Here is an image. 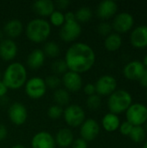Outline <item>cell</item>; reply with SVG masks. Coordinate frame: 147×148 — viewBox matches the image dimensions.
Masks as SVG:
<instances>
[{
  "mask_svg": "<svg viewBox=\"0 0 147 148\" xmlns=\"http://www.w3.org/2000/svg\"><path fill=\"white\" fill-rule=\"evenodd\" d=\"M95 53L91 46L84 42H74L65 53L64 61L69 71L82 74L89 71L95 63Z\"/></svg>",
  "mask_w": 147,
  "mask_h": 148,
  "instance_id": "obj_1",
  "label": "cell"
},
{
  "mask_svg": "<svg viewBox=\"0 0 147 148\" xmlns=\"http://www.w3.org/2000/svg\"><path fill=\"white\" fill-rule=\"evenodd\" d=\"M2 81L9 89H19L27 82V69L23 64L18 62L10 63L3 75Z\"/></svg>",
  "mask_w": 147,
  "mask_h": 148,
  "instance_id": "obj_2",
  "label": "cell"
},
{
  "mask_svg": "<svg viewBox=\"0 0 147 148\" xmlns=\"http://www.w3.org/2000/svg\"><path fill=\"white\" fill-rule=\"evenodd\" d=\"M51 33V25L49 21L37 17L30 20L25 28L27 38L35 43H41L47 41Z\"/></svg>",
  "mask_w": 147,
  "mask_h": 148,
  "instance_id": "obj_3",
  "label": "cell"
},
{
  "mask_svg": "<svg viewBox=\"0 0 147 148\" xmlns=\"http://www.w3.org/2000/svg\"><path fill=\"white\" fill-rule=\"evenodd\" d=\"M132 104L133 97L131 94L125 89H116L109 95L107 100V108L110 113L117 115L126 112Z\"/></svg>",
  "mask_w": 147,
  "mask_h": 148,
  "instance_id": "obj_4",
  "label": "cell"
},
{
  "mask_svg": "<svg viewBox=\"0 0 147 148\" xmlns=\"http://www.w3.org/2000/svg\"><path fill=\"white\" fill-rule=\"evenodd\" d=\"M63 118L70 127H80L86 120L84 109L77 104H70L63 111Z\"/></svg>",
  "mask_w": 147,
  "mask_h": 148,
  "instance_id": "obj_5",
  "label": "cell"
},
{
  "mask_svg": "<svg viewBox=\"0 0 147 148\" xmlns=\"http://www.w3.org/2000/svg\"><path fill=\"white\" fill-rule=\"evenodd\" d=\"M126 121L133 127L142 126L147 121V107L142 103H133L126 111Z\"/></svg>",
  "mask_w": 147,
  "mask_h": 148,
  "instance_id": "obj_6",
  "label": "cell"
},
{
  "mask_svg": "<svg viewBox=\"0 0 147 148\" xmlns=\"http://www.w3.org/2000/svg\"><path fill=\"white\" fill-rule=\"evenodd\" d=\"M24 91L27 96L30 99L39 100L42 98L47 92L44 79L39 76L29 78L24 85Z\"/></svg>",
  "mask_w": 147,
  "mask_h": 148,
  "instance_id": "obj_7",
  "label": "cell"
},
{
  "mask_svg": "<svg viewBox=\"0 0 147 148\" xmlns=\"http://www.w3.org/2000/svg\"><path fill=\"white\" fill-rule=\"evenodd\" d=\"M96 94L100 96H109L117 88L116 79L110 75H101L95 82Z\"/></svg>",
  "mask_w": 147,
  "mask_h": 148,
  "instance_id": "obj_8",
  "label": "cell"
},
{
  "mask_svg": "<svg viewBox=\"0 0 147 148\" xmlns=\"http://www.w3.org/2000/svg\"><path fill=\"white\" fill-rule=\"evenodd\" d=\"M8 117L14 125L22 126L28 119V110L22 102H13L8 108Z\"/></svg>",
  "mask_w": 147,
  "mask_h": 148,
  "instance_id": "obj_9",
  "label": "cell"
},
{
  "mask_svg": "<svg viewBox=\"0 0 147 148\" xmlns=\"http://www.w3.org/2000/svg\"><path fill=\"white\" fill-rule=\"evenodd\" d=\"M81 26L77 21L65 23L60 29V38L65 42L76 41L81 34Z\"/></svg>",
  "mask_w": 147,
  "mask_h": 148,
  "instance_id": "obj_10",
  "label": "cell"
},
{
  "mask_svg": "<svg viewBox=\"0 0 147 148\" xmlns=\"http://www.w3.org/2000/svg\"><path fill=\"white\" fill-rule=\"evenodd\" d=\"M100 124L94 119H86L80 127L81 138L87 142L94 140L100 134Z\"/></svg>",
  "mask_w": 147,
  "mask_h": 148,
  "instance_id": "obj_11",
  "label": "cell"
},
{
  "mask_svg": "<svg viewBox=\"0 0 147 148\" xmlns=\"http://www.w3.org/2000/svg\"><path fill=\"white\" fill-rule=\"evenodd\" d=\"M62 84H63L64 88L69 93H75L80 91L83 86V81L80 74L67 71L62 77Z\"/></svg>",
  "mask_w": 147,
  "mask_h": 148,
  "instance_id": "obj_12",
  "label": "cell"
},
{
  "mask_svg": "<svg viewBox=\"0 0 147 148\" xmlns=\"http://www.w3.org/2000/svg\"><path fill=\"white\" fill-rule=\"evenodd\" d=\"M134 24L133 16L128 12H121L117 14L113 21V29L119 33H126L129 31Z\"/></svg>",
  "mask_w": 147,
  "mask_h": 148,
  "instance_id": "obj_13",
  "label": "cell"
},
{
  "mask_svg": "<svg viewBox=\"0 0 147 148\" xmlns=\"http://www.w3.org/2000/svg\"><path fill=\"white\" fill-rule=\"evenodd\" d=\"M32 148H55L56 143L54 136L47 131L36 133L31 140Z\"/></svg>",
  "mask_w": 147,
  "mask_h": 148,
  "instance_id": "obj_14",
  "label": "cell"
},
{
  "mask_svg": "<svg viewBox=\"0 0 147 148\" xmlns=\"http://www.w3.org/2000/svg\"><path fill=\"white\" fill-rule=\"evenodd\" d=\"M18 47L16 42L10 38H4L0 41V58L5 62L15 59L17 55Z\"/></svg>",
  "mask_w": 147,
  "mask_h": 148,
  "instance_id": "obj_15",
  "label": "cell"
},
{
  "mask_svg": "<svg viewBox=\"0 0 147 148\" xmlns=\"http://www.w3.org/2000/svg\"><path fill=\"white\" fill-rule=\"evenodd\" d=\"M146 67L140 61H132L128 62L123 69V75L124 76L132 81H139L141 78Z\"/></svg>",
  "mask_w": 147,
  "mask_h": 148,
  "instance_id": "obj_16",
  "label": "cell"
},
{
  "mask_svg": "<svg viewBox=\"0 0 147 148\" xmlns=\"http://www.w3.org/2000/svg\"><path fill=\"white\" fill-rule=\"evenodd\" d=\"M130 42L136 49H144L147 47V25H139L131 33Z\"/></svg>",
  "mask_w": 147,
  "mask_h": 148,
  "instance_id": "obj_17",
  "label": "cell"
},
{
  "mask_svg": "<svg viewBox=\"0 0 147 148\" xmlns=\"http://www.w3.org/2000/svg\"><path fill=\"white\" fill-rule=\"evenodd\" d=\"M118 10V5L113 0L101 1L96 9V14L101 19H109L113 17Z\"/></svg>",
  "mask_w": 147,
  "mask_h": 148,
  "instance_id": "obj_18",
  "label": "cell"
},
{
  "mask_svg": "<svg viewBox=\"0 0 147 148\" xmlns=\"http://www.w3.org/2000/svg\"><path fill=\"white\" fill-rule=\"evenodd\" d=\"M55 3L51 0H37L32 3V9L39 16H49L55 10Z\"/></svg>",
  "mask_w": 147,
  "mask_h": 148,
  "instance_id": "obj_19",
  "label": "cell"
},
{
  "mask_svg": "<svg viewBox=\"0 0 147 148\" xmlns=\"http://www.w3.org/2000/svg\"><path fill=\"white\" fill-rule=\"evenodd\" d=\"M23 31V23L17 19L13 18L9 20L3 26V32L10 39H14L18 37Z\"/></svg>",
  "mask_w": 147,
  "mask_h": 148,
  "instance_id": "obj_20",
  "label": "cell"
},
{
  "mask_svg": "<svg viewBox=\"0 0 147 148\" xmlns=\"http://www.w3.org/2000/svg\"><path fill=\"white\" fill-rule=\"evenodd\" d=\"M54 138L56 145L62 148H67L72 146V143L75 140L73 132L71 129L66 127L59 129Z\"/></svg>",
  "mask_w": 147,
  "mask_h": 148,
  "instance_id": "obj_21",
  "label": "cell"
},
{
  "mask_svg": "<svg viewBox=\"0 0 147 148\" xmlns=\"http://www.w3.org/2000/svg\"><path fill=\"white\" fill-rule=\"evenodd\" d=\"M45 55L41 49H35L32 50L27 57V65L31 69H40L45 62Z\"/></svg>",
  "mask_w": 147,
  "mask_h": 148,
  "instance_id": "obj_22",
  "label": "cell"
},
{
  "mask_svg": "<svg viewBox=\"0 0 147 148\" xmlns=\"http://www.w3.org/2000/svg\"><path fill=\"white\" fill-rule=\"evenodd\" d=\"M101 125L105 131L108 133H113L119 129L120 126V120L117 114L109 112L103 116Z\"/></svg>",
  "mask_w": 147,
  "mask_h": 148,
  "instance_id": "obj_23",
  "label": "cell"
},
{
  "mask_svg": "<svg viewBox=\"0 0 147 148\" xmlns=\"http://www.w3.org/2000/svg\"><path fill=\"white\" fill-rule=\"evenodd\" d=\"M122 45V37L118 33H111L105 38L104 46L107 50L114 52L120 49Z\"/></svg>",
  "mask_w": 147,
  "mask_h": 148,
  "instance_id": "obj_24",
  "label": "cell"
},
{
  "mask_svg": "<svg viewBox=\"0 0 147 148\" xmlns=\"http://www.w3.org/2000/svg\"><path fill=\"white\" fill-rule=\"evenodd\" d=\"M53 99L56 105L64 107L68 106L70 102V93L67 91L65 88H57L54 91L53 94Z\"/></svg>",
  "mask_w": 147,
  "mask_h": 148,
  "instance_id": "obj_25",
  "label": "cell"
},
{
  "mask_svg": "<svg viewBox=\"0 0 147 148\" xmlns=\"http://www.w3.org/2000/svg\"><path fill=\"white\" fill-rule=\"evenodd\" d=\"M75 19L79 23H88L93 17V11L88 6H82L75 12Z\"/></svg>",
  "mask_w": 147,
  "mask_h": 148,
  "instance_id": "obj_26",
  "label": "cell"
},
{
  "mask_svg": "<svg viewBox=\"0 0 147 148\" xmlns=\"http://www.w3.org/2000/svg\"><path fill=\"white\" fill-rule=\"evenodd\" d=\"M42 51H43L45 56H48L49 58H55L61 53V49H60L59 45L53 41H49V42H45L43 49H42Z\"/></svg>",
  "mask_w": 147,
  "mask_h": 148,
  "instance_id": "obj_27",
  "label": "cell"
},
{
  "mask_svg": "<svg viewBox=\"0 0 147 148\" xmlns=\"http://www.w3.org/2000/svg\"><path fill=\"white\" fill-rule=\"evenodd\" d=\"M146 132L142 126L133 127L129 134L130 139L135 143L143 142L146 139Z\"/></svg>",
  "mask_w": 147,
  "mask_h": 148,
  "instance_id": "obj_28",
  "label": "cell"
},
{
  "mask_svg": "<svg viewBox=\"0 0 147 148\" xmlns=\"http://www.w3.org/2000/svg\"><path fill=\"white\" fill-rule=\"evenodd\" d=\"M50 25H54L56 27H62L65 23L64 14L58 10H55L52 14L49 16V22Z\"/></svg>",
  "mask_w": 147,
  "mask_h": 148,
  "instance_id": "obj_29",
  "label": "cell"
},
{
  "mask_svg": "<svg viewBox=\"0 0 147 148\" xmlns=\"http://www.w3.org/2000/svg\"><path fill=\"white\" fill-rule=\"evenodd\" d=\"M52 71L54 72V75H64L67 71H68V66L64 61V59H57L55 62H53L51 65Z\"/></svg>",
  "mask_w": 147,
  "mask_h": 148,
  "instance_id": "obj_30",
  "label": "cell"
},
{
  "mask_svg": "<svg viewBox=\"0 0 147 148\" xmlns=\"http://www.w3.org/2000/svg\"><path fill=\"white\" fill-rule=\"evenodd\" d=\"M63 108L56 104L50 106L47 110V115L51 120H58L63 115Z\"/></svg>",
  "mask_w": 147,
  "mask_h": 148,
  "instance_id": "obj_31",
  "label": "cell"
},
{
  "mask_svg": "<svg viewBox=\"0 0 147 148\" xmlns=\"http://www.w3.org/2000/svg\"><path fill=\"white\" fill-rule=\"evenodd\" d=\"M45 84L47 88H51V89H57L59 88L60 85L62 84V80L58 75H48L45 79H44Z\"/></svg>",
  "mask_w": 147,
  "mask_h": 148,
  "instance_id": "obj_32",
  "label": "cell"
},
{
  "mask_svg": "<svg viewBox=\"0 0 147 148\" xmlns=\"http://www.w3.org/2000/svg\"><path fill=\"white\" fill-rule=\"evenodd\" d=\"M101 106V98L97 94L90 95L87 99V107L91 110H96Z\"/></svg>",
  "mask_w": 147,
  "mask_h": 148,
  "instance_id": "obj_33",
  "label": "cell"
},
{
  "mask_svg": "<svg viewBox=\"0 0 147 148\" xmlns=\"http://www.w3.org/2000/svg\"><path fill=\"white\" fill-rule=\"evenodd\" d=\"M112 29H113L112 24H110L107 22H102L97 27L98 33L101 36H107L109 34H111Z\"/></svg>",
  "mask_w": 147,
  "mask_h": 148,
  "instance_id": "obj_34",
  "label": "cell"
},
{
  "mask_svg": "<svg viewBox=\"0 0 147 148\" xmlns=\"http://www.w3.org/2000/svg\"><path fill=\"white\" fill-rule=\"evenodd\" d=\"M133 127V126L131 123H129L128 121H126L120 123V126L119 129H120V134H121L122 135L129 136V134H130V133H131Z\"/></svg>",
  "mask_w": 147,
  "mask_h": 148,
  "instance_id": "obj_35",
  "label": "cell"
},
{
  "mask_svg": "<svg viewBox=\"0 0 147 148\" xmlns=\"http://www.w3.org/2000/svg\"><path fill=\"white\" fill-rule=\"evenodd\" d=\"M72 148H88V142L81 138L75 139L72 143Z\"/></svg>",
  "mask_w": 147,
  "mask_h": 148,
  "instance_id": "obj_36",
  "label": "cell"
},
{
  "mask_svg": "<svg viewBox=\"0 0 147 148\" xmlns=\"http://www.w3.org/2000/svg\"><path fill=\"white\" fill-rule=\"evenodd\" d=\"M83 91H84V93L88 96H90V95H95L96 94L95 86L93 83H88V84H86L84 86V88H83Z\"/></svg>",
  "mask_w": 147,
  "mask_h": 148,
  "instance_id": "obj_37",
  "label": "cell"
},
{
  "mask_svg": "<svg viewBox=\"0 0 147 148\" xmlns=\"http://www.w3.org/2000/svg\"><path fill=\"white\" fill-rule=\"evenodd\" d=\"M69 4H70V1L68 0H59L55 3V6H56L59 9L58 10H61V11L62 10L67 9Z\"/></svg>",
  "mask_w": 147,
  "mask_h": 148,
  "instance_id": "obj_38",
  "label": "cell"
},
{
  "mask_svg": "<svg viewBox=\"0 0 147 148\" xmlns=\"http://www.w3.org/2000/svg\"><path fill=\"white\" fill-rule=\"evenodd\" d=\"M8 135V129L3 124H0V141H3L6 139Z\"/></svg>",
  "mask_w": 147,
  "mask_h": 148,
  "instance_id": "obj_39",
  "label": "cell"
},
{
  "mask_svg": "<svg viewBox=\"0 0 147 148\" xmlns=\"http://www.w3.org/2000/svg\"><path fill=\"white\" fill-rule=\"evenodd\" d=\"M64 18H65V23H69V22L76 21L75 12H73V11H68V12H66L64 14Z\"/></svg>",
  "mask_w": 147,
  "mask_h": 148,
  "instance_id": "obj_40",
  "label": "cell"
},
{
  "mask_svg": "<svg viewBox=\"0 0 147 148\" xmlns=\"http://www.w3.org/2000/svg\"><path fill=\"white\" fill-rule=\"evenodd\" d=\"M9 88L6 87V85L3 82V81H0V98H3L6 95V94L8 93Z\"/></svg>",
  "mask_w": 147,
  "mask_h": 148,
  "instance_id": "obj_41",
  "label": "cell"
},
{
  "mask_svg": "<svg viewBox=\"0 0 147 148\" xmlns=\"http://www.w3.org/2000/svg\"><path fill=\"white\" fill-rule=\"evenodd\" d=\"M139 82H140V85L144 88H147V69H145L141 78L139 79Z\"/></svg>",
  "mask_w": 147,
  "mask_h": 148,
  "instance_id": "obj_42",
  "label": "cell"
},
{
  "mask_svg": "<svg viewBox=\"0 0 147 148\" xmlns=\"http://www.w3.org/2000/svg\"><path fill=\"white\" fill-rule=\"evenodd\" d=\"M10 148H26L23 145H21V144H16V145H14L12 146Z\"/></svg>",
  "mask_w": 147,
  "mask_h": 148,
  "instance_id": "obj_43",
  "label": "cell"
},
{
  "mask_svg": "<svg viewBox=\"0 0 147 148\" xmlns=\"http://www.w3.org/2000/svg\"><path fill=\"white\" fill-rule=\"evenodd\" d=\"M142 63L144 64V66H145V67H146L147 68V54L145 56V57H144V59H143Z\"/></svg>",
  "mask_w": 147,
  "mask_h": 148,
  "instance_id": "obj_44",
  "label": "cell"
},
{
  "mask_svg": "<svg viewBox=\"0 0 147 148\" xmlns=\"http://www.w3.org/2000/svg\"><path fill=\"white\" fill-rule=\"evenodd\" d=\"M142 148H147V140L145 142V144H144V146H143Z\"/></svg>",
  "mask_w": 147,
  "mask_h": 148,
  "instance_id": "obj_45",
  "label": "cell"
},
{
  "mask_svg": "<svg viewBox=\"0 0 147 148\" xmlns=\"http://www.w3.org/2000/svg\"><path fill=\"white\" fill-rule=\"evenodd\" d=\"M2 37H3V34H2V32L0 31V41H2Z\"/></svg>",
  "mask_w": 147,
  "mask_h": 148,
  "instance_id": "obj_46",
  "label": "cell"
},
{
  "mask_svg": "<svg viewBox=\"0 0 147 148\" xmlns=\"http://www.w3.org/2000/svg\"><path fill=\"white\" fill-rule=\"evenodd\" d=\"M145 130H146V132H147V121L146 123V128H145Z\"/></svg>",
  "mask_w": 147,
  "mask_h": 148,
  "instance_id": "obj_47",
  "label": "cell"
},
{
  "mask_svg": "<svg viewBox=\"0 0 147 148\" xmlns=\"http://www.w3.org/2000/svg\"><path fill=\"white\" fill-rule=\"evenodd\" d=\"M2 80V75H1V73H0V81Z\"/></svg>",
  "mask_w": 147,
  "mask_h": 148,
  "instance_id": "obj_48",
  "label": "cell"
},
{
  "mask_svg": "<svg viewBox=\"0 0 147 148\" xmlns=\"http://www.w3.org/2000/svg\"><path fill=\"white\" fill-rule=\"evenodd\" d=\"M146 98H147V91H146Z\"/></svg>",
  "mask_w": 147,
  "mask_h": 148,
  "instance_id": "obj_49",
  "label": "cell"
}]
</instances>
